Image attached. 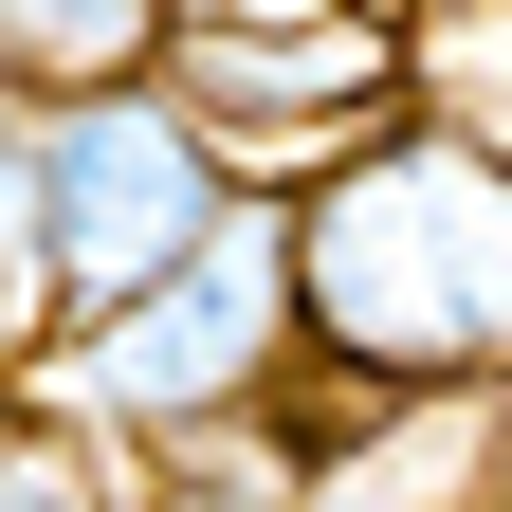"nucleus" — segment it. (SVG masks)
I'll return each instance as SVG.
<instances>
[{"label": "nucleus", "instance_id": "5", "mask_svg": "<svg viewBox=\"0 0 512 512\" xmlns=\"http://www.w3.org/2000/svg\"><path fill=\"white\" fill-rule=\"evenodd\" d=\"M0 512H165V476H147V439H110L92 403H55L19 366L0 384Z\"/></svg>", "mask_w": 512, "mask_h": 512}, {"label": "nucleus", "instance_id": "1", "mask_svg": "<svg viewBox=\"0 0 512 512\" xmlns=\"http://www.w3.org/2000/svg\"><path fill=\"white\" fill-rule=\"evenodd\" d=\"M275 238H293V384L330 403H494L512 384V128L421 92L311 183H275Z\"/></svg>", "mask_w": 512, "mask_h": 512}, {"label": "nucleus", "instance_id": "9", "mask_svg": "<svg viewBox=\"0 0 512 512\" xmlns=\"http://www.w3.org/2000/svg\"><path fill=\"white\" fill-rule=\"evenodd\" d=\"M19 110H37V92H19V74H0V128H19Z\"/></svg>", "mask_w": 512, "mask_h": 512}, {"label": "nucleus", "instance_id": "4", "mask_svg": "<svg viewBox=\"0 0 512 512\" xmlns=\"http://www.w3.org/2000/svg\"><path fill=\"white\" fill-rule=\"evenodd\" d=\"M165 92L220 128L238 183H311L330 147H366L384 110H421V0H311V19H183Z\"/></svg>", "mask_w": 512, "mask_h": 512}, {"label": "nucleus", "instance_id": "7", "mask_svg": "<svg viewBox=\"0 0 512 512\" xmlns=\"http://www.w3.org/2000/svg\"><path fill=\"white\" fill-rule=\"evenodd\" d=\"M37 366V275H19V202H0V384Z\"/></svg>", "mask_w": 512, "mask_h": 512}, {"label": "nucleus", "instance_id": "6", "mask_svg": "<svg viewBox=\"0 0 512 512\" xmlns=\"http://www.w3.org/2000/svg\"><path fill=\"white\" fill-rule=\"evenodd\" d=\"M0 74H19V92L165 74V0H0Z\"/></svg>", "mask_w": 512, "mask_h": 512}, {"label": "nucleus", "instance_id": "8", "mask_svg": "<svg viewBox=\"0 0 512 512\" xmlns=\"http://www.w3.org/2000/svg\"><path fill=\"white\" fill-rule=\"evenodd\" d=\"M183 19H220V0H165V37H183Z\"/></svg>", "mask_w": 512, "mask_h": 512}, {"label": "nucleus", "instance_id": "10", "mask_svg": "<svg viewBox=\"0 0 512 512\" xmlns=\"http://www.w3.org/2000/svg\"><path fill=\"white\" fill-rule=\"evenodd\" d=\"M494 19H512V0H494Z\"/></svg>", "mask_w": 512, "mask_h": 512}, {"label": "nucleus", "instance_id": "2", "mask_svg": "<svg viewBox=\"0 0 512 512\" xmlns=\"http://www.w3.org/2000/svg\"><path fill=\"white\" fill-rule=\"evenodd\" d=\"M0 202H19V275H37V348H55L110 293H147L165 256H202L256 183L220 165V128L165 74H110V92H37L0 128Z\"/></svg>", "mask_w": 512, "mask_h": 512}, {"label": "nucleus", "instance_id": "3", "mask_svg": "<svg viewBox=\"0 0 512 512\" xmlns=\"http://www.w3.org/2000/svg\"><path fill=\"white\" fill-rule=\"evenodd\" d=\"M55 403H92L110 439H220V421H275L293 403V238H275V183L202 238V256H165L147 293H110L92 330H55L37 348Z\"/></svg>", "mask_w": 512, "mask_h": 512}]
</instances>
